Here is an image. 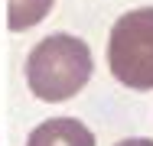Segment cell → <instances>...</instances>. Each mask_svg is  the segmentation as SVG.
Instances as JSON below:
<instances>
[{
	"instance_id": "1",
	"label": "cell",
	"mask_w": 153,
	"mask_h": 146,
	"mask_svg": "<svg viewBox=\"0 0 153 146\" xmlns=\"http://www.w3.org/2000/svg\"><path fill=\"white\" fill-rule=\"evenodd\" d=\"M91 78V49L85 39L52 32L26 58V85L39 101L59 104L75 97Z\"/></svg>"
},
{
	"instance_id": "2",
	"label": "cell",
	"mask_w": 153,
	"mask_h": 146,
	"mask_svg": "<svg viewBox=\"0 0 153 146\" xmlns=\"http://www.w3.org/2000/svg\"><path fill=\"white\" fill-rule=\"evenodd\" d=\"M108 65L124 88H153V7L124 13L108 39Z\"/></svg>"
},
{
	"instance_id": "3",
	"label": "cell",
	"mask_w": 153,
	"mask_h": 146,
	"mask_svg": "<svg viewBox=\"0 0 153 146\" xmlns=\"http://www.w3.org/2000/svg\"><path fill=\"white\" fill-rule=\"evenodd\" d=\"M26 146H94V136L75 117H52L30 133Z\"/></svg>"
},
{
	"instance_id": "4",
	"label": "cell",
	"mask_w": 153,
	"mask_h": 146,
	"mask_svg": "<svg viewBox=\"0 0 153 146\" xmlns=\"http://www.w3.org/2000/svg\"><path fill=\"white\" fill-rule=\"evenodd\" d=\"M56 0H10V29L23 32V29L36 26L49 16Z\"/></svg>"
},
{
	"instance_id": "5",
	"label": "cell",
	"mask_w": 153,
	"mask_h": 146,
	"mask_svg": "<svg viewBox=\"0 0 153 146\" xmlns=\"http://www.w3.org/2000/svg\"><path fill=\"white\" fill-rule=\"evenodd\" d=\"M117 146H153V140H143V136H134V140H121Z\"/></svg>"
}]
</instances>
